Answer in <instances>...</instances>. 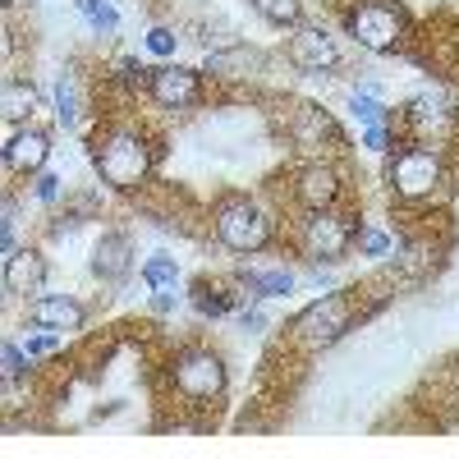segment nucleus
I'll return each instance as SVG.
<instances>
[{"mask_svg": "<svg viewBox=\"0 0 459 459\" xmlns=\"http://www.w3.org/2000/svg\"><path fill=\"white\" fill-rule=\"evenodd\" d=\"M386 143H391L386 129H381V125H368V147H372V152H386Z\"/></svg>", "mask_w": 459, "mask_h": 459, "instance_id": "c756f323", "label": "nucleus"}, {"mask_svg": "<svg viewBox=\"0 0 459 459\" xmlns=\"http://www.w3.org/2000/svg\"><path fill=\"white\" fill-rule=\"evenodd\" d=\"M194 303H198V313H212V317H225V313H230V299H225L221 290H207V285H198Z\"/></svg>", "mask_w": 459, "mask_h": 459, "instance_id": "4be33fe9", "label": "nucleus"}, {"mask_svg": "<svg viewBox=\"0 0 459 459\" xmlns=\"http://www.w3.org/2000/svg\"><path fill=\"white\" fill-rule=\"evenodd\" d=\"M290 60L299 69H308V74H322V69H335L340 65V47H335V37L326 28H294L290 37Z\"/></svg>", "mask_w": 459, "mask_h": 459, "instance_id": "1a4fd4ad", "label": "nucleus"}, {"mask_svg": "<svg viewBox=\"0 0 459 459\" xmlns=\"http://www.w3.org/2000/svg\"><path fill=\"white\" fill-rule=\"evenodd\" d=\"M294 194H299V203L308 207V212H326V207L340 198V175H335V166H322V161L303 166L299 179H294Z\"/></svg>", "mask_w": 459, "mask_h": 459, "instance_id": "ddd939ff", "label": "nucleus"}, {"mask_svg": "<svg viewBox=\"0 0 459 459\" xmlns=\"http://www.w3.org/2000/svg\"><path fill=\"white\" fill-rule=\"evenodd\" d=\"M344 28H350V37L368 51H395L404 42L409 19L395 0H359V5L344 14Z\"/></svg>", "mask_w": 459, "mask_h": 459, "instance_id": "f03ea898", "label": "nucleus"}, {"mask_svg": "<svg viewBox=\"0 0 459 459\" xmlns=\"http://www.w3.org/2000/svg\"><path fill=\"white\" fill-rule=\"evenodd\" d=\"M359 253H368V257H386V253H391V239L381 235V230L363 225V230H359Z\"/></svg>", "mask_w": 459, "mask_h": 459, "instance_id": "5701e85b", "label": "nucleus"}, {"mask_svg": "<svg viewBox=\"0 0 459 459\" xmlns=\"http://www.w3.org/2000/svg\"><path fill=\"white\" fill-rule=\"evenodd\" d=\"M56 106H60V120L65 125L79 120V83H74L69 74H60V83H56Z\"/></svg>", "mask_w": 459, "mask_h": 459, "instance_id": "412c9836", "label": "nucleus"}, {"mask_svg": "<svg viewBox=\"0 0 459 459\" xmlns=\"http://www.w3.org/2000/svg\"><path fill=\"white\" fill-rule=\"evenodd\" d=\"M294 331L303 344H331L340 340L344 331H350V303H344V294H326L317 303H308L299 317H294Z\"/></svg>", "mask_w": 459, "mask_h": 459, "instance_id": "423d86ee", "label": "nucleus"}, {"mask_svg": "<svg viewBox=\"0 0 459 459\" xmlns=\"http://www.w3.org/2000/svg\"><path fill=\"white\" fill-rule=\"evenodd\" d=\"M83 303L79 299H69V294H37L32 303H28V322L32 326H42V331H60V335H69V331H79L83 326Z\"/></svg>", "mask_w": 459, "mask_h": 459, "instance_id": "9d476101", "label": "nucleus"}, {"mask_svg": "<svg viewBox=\"0 0 459 459\" xmlns=\"http://www.w3.org/2000/svg\"><path fill=\"white\" fill-rule=\"evenodd\" d=\"M47 281V257L37 248H19L5 257V290L10 294H42Z\"/></svg>", "mask_w": 459, "mask_h": 459, "instance_id": "4468645a", "label": "nucleus"}, {"mask_svg": "<svg viewBox=\"0 0 459 459\" xmlns=\"http://www.w3.org/2000/svg\"><path fill=\"white\" fill-rule=\"evenodd\" d=\"M47 157H51V138H47L42 129H19V134H10V143H5V166H10L14 175H42Z\"/></svg>", "mask_w": 459, "mask_h": 459, "instance_id": "f8f14e48", "label": "nucleus"}, {"mask_svg": "<svg viewBox=\"0 0 459 459\" xmlns=\"http://www.w3.org/2000/svg\"><path fill=\"white\" fill-rule=\"evenodd\" d=\"M248 5L276 28H299V19H303V0H248Z\"/></svg>", "mask_w": 459, "mask_h": 459, "instance_id": "dca6fc26", "label": "nucleus"}, {"mask_svg": "<svg viewBox=\"0 0 459 459\" xmlns=\"http://www.w3.org/2000/svg\"><path fill=\"white\" fill-rule=\"evenodd\" d=\"M350 110H354V120H363V125H381V120H386V110H381L372 97H363V92L350 97Z\"/></svg>", "mask_w": 459, "mask_h": 459, "instance_id": "b1692460", "label": "nucleus"}, {"mask_svg": "<svg viewBox=\"0 0 459 459\" xmlns=\"http://www.w3.org/2000/svg\"><path fill=\"white\" fill-rule=\"evenodd\" d=\"M299 138L308 143V138H335L331 120L317 110V106H299Z\"/></svg>", "mask_w": 459, "mask_h": 459, "instance_id": "aec40b11", "label": "nucleus"}, {"mask_svg": "<svg viewBox=\"0 0 459 459\" xmlns=\"http://www.w3.org/2000/svg\"><path fill=\"white\" fill-rule=\"evenodd\" d=\"M23 359H28V350H19L14 340H5V377H10V381L23 372ZM28 363H32V359H28Z\"/></svg>", "mask_w": 459, "mask_h": 459, "instance_id": "bb28decb", "label": "nucleus"}, {"mask_svg": "<svg viewBox=\"0 0 459 459\" xmlns=\"http://www.w3.org/2000/svg\"><path fill=\"white\" fill-rule=\"evenodd\" d=\"M170 377H175V391L188 395V400H216V395L225 391V363H221V354H212V350H188V354H179L175 368H170Z\"/></svg>", "mask_w": 459, "mask_h": 459, "instance_id": "20e7f679", "label": "nucleus"}, {"mask_svg": "<svg viewBox=\"0 0 459 459\" xmlns=\"http://www.w3.org/2000/svg\"><path fill=\"white\" fill-rule=\"evenodd\" d=\"M441 184V157L428 147H409L391 161V188L400 198H428Z\"/></svg>", "mask_w": 459, "mask_h": 459, "instance_id": "39448f33", "label": "nucleus"}, {"mask_svg": "<svg viewBox=\"0 0 459 459\" xmlns=\"http://www.w3.org/2000/svg\"><path fill=\"white\" fill-rule=\"evenodd\" d=\"M147 92H152V101L166 106V110H184V106H194V101L203 97V79H198L194 69L166 65V69H152Z\"/></svg>", "mask_w": 459, "mask_h": 459, "instance_id": "6e6552de", "label": "nucleus"}, {"mask_svg": "<svg viewBox=\"0 0 459 459\" xmlns=\"http://www.w3.org/2000/svg\"><path fill=\"white\" fill-rule=\"evenodd\" d=\"M0 106H5V120H10V125H19V120H28V115L37 110V88H32V83L10 79V83H5V101H0Z\"/></svg>", "mask_w": 459, "mask_h": 459, "instance_id": "2eb2a0df", "label": "nucleus"}, {"mask_svg": "<svg viewBox=\"0 0 459 459\" xmlns=\"http://www.w3.org/2000/svg\"><path fill=\"white\" fill-rule=\"evenodd\" d=\"M115 69H120V79H125V83H138L143 74H147V69H143L138 60H120V65H115Z\"/></svg>", "mask_w": 459, "mask_h": 459, "instance_id": "c85d7f7f", "label": "nucleus"}, {"mask_svg": "<svg viewBox=\"0 0 459 459\" xmlns=\"http://www.w3.org/2000/svg\"><path fill=\"white\" fill-rule=\"evenodd\" d=\"M354 244V230L344 225V216H331V212H313L303 221V253L313 262H340Z\"/></svg>", "mask_w": 459, "mask_h": 459, "instance_id": "0eeeda50", "label": "nucleus"}, {"mask_svg": "<svg viewBox=\"0 0 459 459\" xmlns=\"http://www.w3.org/2000/svg\"><path fill=\"white\" fill-rule=\"evenodd\" d=\"M37 198L56 203V198H60V179H56V175H37Z\"/></svg>", "mask_w": 459, "mask_h": 459, "instance_id": "cd10ccee", "label": "nucleus"}, {"mask_svg": "<svg viewBox=\"0 0 459 459\" xmlns=\"http://www.w3.org/2000/svg\"><path fill=\"white\" fill-rule=\"evenodd\" d=\"M147 51L170 56V51H175V32H170V28H152V32H147Z\"/></svg>", "mask_w": 459, "mask_h": 459, "instance_id": "a878e982", "label": "nucleus"}, {"mask_svg": "<svg viewBox=\"0 0 459 459\" xmlns=\"http://www.w3.org/2000/svg\"><path fill=\"white\" fill-rule=\"evenodd\" d=\"M216 239L230 253H262L272 244V221H266V212L253 207L248 198H230L216 212Z\"/></svg>", "mask_w": 459, "mask_h": 459, "instance_id": "7ed1b4c3", "label": "nucleus"}, {"mask_svg": "<svg viewBox=\"0 0 459 459\" xmlns=\"http://www.w3.org/2000/svg\"><path fill=\"white\" fill-rule=\"evenodd\" d=\"M92 161H97V170H101V179H106L110 188L134 194V188L147 184V175H152V147H147L134 129H115V134H106V138L97 143Z\"/></svg>", "mask_w": 459, "mask_h": 459, "instance_id": "f257e3e1", "label": "nucleus"}, {"mask_svg": "<svg viewBox=\"0 0 459 459\" xmlns=\"http://www.w3.org/2000/svg\"><path fill=\"white\" fill-rule=\"evenodd\" d=\"M143 281H147L152 290H175V281H179V266H175V257H166V253L147 257V266H143Z\"/></svg>", "mask_w": 459, "mask_h": 459, "instance_id": "a211bd4d", "label": "nucleus"}, {"mask_svg": "<svg viewBox=\"0 0 459 459\" xmlns=\"http://www.w3.org/2000/svg\"><path fill=\"white\" fill-rule=\"evenodd\" d=\"M129 272H134V244H129V235L110 230L92 248V276L106 285H120V281H129Z\"/></svg>", "mask_w": 459, "mask_h": 459, "instance_id": "9b49d317", "label": "nucleus"}, {"mask_svg": "<svg viewBox=\"0 0 459 459\" xmlns=\"http://www.w3.org/2000/svg\"><path fill=\"white\" fill-rule=\"evenodd\" d=\"M23 350H28V359L56 354V350H60V331H51V335H28V340H23Z\"/></svg>", "mask_w": 459, "mask_h": 459, "instance_id": "393cba45", "label": "nucleus"}, {"mask_svg": "<svg viewBox=\"0 0 459 459\" xmlns=\"http://www.w3.org/2000/svg\"><path fill=\"white\" fill-rule=\"evenodd\" d=\"M79 14L92 23V32H101V37H110L115 28H120V14H115V5L110 0H79Z\"/></svg>", "mask_w": 459, "mask_h": 459, "instance_id": "f3484780", "label": "nucleus"}, {"mask_svg": "<svg viewBox=\"0 0 459 459\" xmlns=\"http://www.w3.org/2000/svg\"><path fill=\"white\" fill-rule=\"evenodd\" d=\"M248 285H253V294H262V299H272V294H290L294 290V276L290 272H248Z\"/></svg>", "mask_w": 459, "mask_h": 459, "instance_id": "6ab92c4d", "label": "nucleus"}]
</instances>
